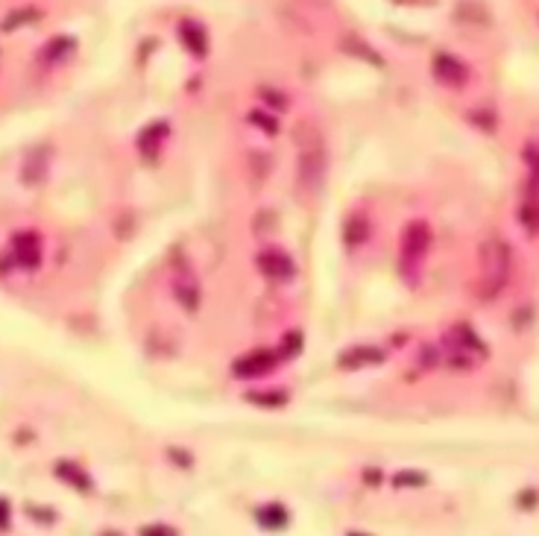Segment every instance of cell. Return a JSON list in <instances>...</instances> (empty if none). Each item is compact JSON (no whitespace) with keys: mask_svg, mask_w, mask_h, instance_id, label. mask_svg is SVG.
<instances>
[{"mask_svg":"<svg viewBox=\"0 0 539 536\" xmlns=\"http://www.w3.org/2000/svg\"><path fill=\"white\" fill-rule=\"evenodd\" d=\"M399 484H425V478L422 475H399Z\"/></svg>","mask_w":539,"mask_h":536,"instance_id":"13","label":"cell"},{"mask_svg":"<svg viewBox=\"0 0 539 536\" xmlns=\"http://www.w3.org/2000/svg\"><path fill=\"white\" fill-rule=\"evenodd\" d=\"M258 264H261V270L267 276H273V279H291L293 270H296L293 261L287 258L284 253H276V249H267V253H261Z\"/></svg>","mask_w":539,"mask_h":536,"instance_id":"5","label":"cell"},{"mask_svg":"<svg viewBox=\"0 0 539 536\" xmlns=\"http://www.w3.org/2000/svg\"><path fill=\"white\" fill-rule=\"evenodd\" d=\"M434 74L443 82H448V85H460L466 79V68L457 59H452V56H445V53H443V56L434 59Z\"/></svg>","mask_w":539,"mask_h":536,"instance_id":"6","label":"cell"},{"mask_svg":"<svg viewBox=\"0 0 539 536\" xmlns=\"http://www.w3.org/2000/svg\"><path fill=\"white\" fill-rule=\"evenodd\" d=\"M12 258L15 264H21L24 270H35L42 261V241L39 235H32V231H21V235L15 238L12 243Z\"/></svg>","mask_w":539,"mask_h":536,"instance_id":"2","label":"cell"},{"mask_svg":"<svg viewBox=\"0 0 539 536\" xmlns=\"http://www.w3.org/2000/svg\"><path fill=\"white\" fill-rule=\"evenodd\" d=\"M322 170H326V158H322V150L311 147L305 150L302 158H299V176H302V185L308 188H317L319 179H322Z\"/></svg>","mask_w":539,"mask_h":536,"instance_id":"4","label":"cell"},{"mask_svg":"<svg viewBox=\"0 0 539 536\" xmlns=\"http://www.w3.org/2000/svg\"><path fill=\"white\" fill-rule=\"evenodd\" d=\"M6 519H9V504L0 502V528H6Z\"/></svg>","mask_w":539,"mask_h":536,"instance_id":"14","label":"cell"},{"mask_svg":"<svg viewBox=\"0 0 539 536\" xmlns=\"http://www.w3.org/2000/svg\"><path fill=\"white\" fill-rule=\"evenodd\" d=\"M253 402H261V404H270V407H279V404H284V396L279 393V396H249Z\"/></svg>","mask_w":539,"mask_h":536,"instance_id":"12","label":"cell"},{"mask_svg":"<svg viewBox=\"0 0 539 536\" xmlns=\"http://www.w3.org/2000/svg\"><path fill=\"white\" fill-rule=\"evenodd\" d=\"M39 18V9H21L18 15H9L6 21H4V30H15V27H21V24H30Z\"/></svg>","mask_w":539,"mask_h":536,"instance_id":"8","label":"cell"},{"mask_svg":"<svg viewBox=\"0 0 539 536\" xmlns=\"http://www.w3.org/2000/svg\"><path fill=\"white\" fill-rule=\"evenodd\" d=\"M507 246H501V243H493L483 249V279H487V293L483 296H493L501 284L507 281Z\"/></svg>","mask_w":539,"mask_h":536,"instance_id":"1","label":"cell"},{"mask_svg":"<svg viewBox=\"0 0 539 536\" xmlns=\"http://www.w3.org/2000/svg\"><path fill=\"white\" fill-rule=\"evenodd\" d=\"M367 238V223H361V220H349V226H346V243H357V241H364Z\"/></svg>","mask_w":539,"mask_h":536,"instance_id":"10","label":"cell"},{"mask_svg":"<svg viewBox=\"0 0 539 536\" xmlns=\"http://www.w3.org/2000/svg\"><path fill=\"white\" fill-rule=\"evenodd\" d=\"M284 519H287V516H284V510H279V507H273V513H270V510L261 513V522H264V525H273L276 530L284 525Z\"/></svg>","mask_w":539,"mask_h":536,"instance_id":"11","label":"cell"},{"mask_svg":"<svg viewBox=\"0 0 539 536\" xmlns=\"http://www.w3.org/2000/svg\"><path fill=\"white\" fill-rule=\"evenodd\" d=\"M428 246H431V231H428V226H425L422 220L410 223V226L405 229V238H402V253H405V258L419 261V258L428 253Z\"/></svg>","mask_w":539,"mask_h":536,"instance_id":"3","label":"cell"},{"mask_svg":"<svg viewBox=\"0 0 539 536\" xmlns=\"http://www.w3.org/2000/svg\"><path fill=\"white\" fill-rule=\"evenodd\" d=\"M273 364H276V357L270 352H255V355L243 357V361H238L235 372L238 375H264L267 369H273Z\"/></svg>","mask_w":539,"mask_h":536,"instance_id":"7","label":"cell"},{"mask_svg":"<svg viewBox=\"0 0 539 536\" xmlns=\"http://www.w3.org/2000/svg\"><path fill=\"white\" fill-rule=\"evenodd\" d=\"M56 472H59V475H65V478H70V484L80 487V490H88V487H91V484H88V478H85V475H80L74 466H70V463H59Z\"/></svg>","mask_w":539,"mask_h":536,"instance_id":"9","label":"cell"}]
</instances>
